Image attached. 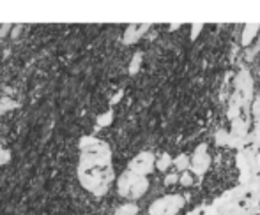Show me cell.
<instances>
[{
    "label": "cell",
    "instance_id": "obj_6",
    "mask_svg": "<svg viewBox=\"0 0 260 215\" xmlns=\"http://www.w3.org/2000/svg\"><path fill=\"white\" fill-rule=\"evenodd\" d=\"M209 167H211V155L207 152V145L202 143L197 147L193 159H189V169H191V175H197L199 178H202L207 173Z\"/></svg>",
    "mask_w": 260,
    "mask_h": 215
},
{
    "label": "cell",
    "instance_id": "obj_14",
    "mask_svg": "<svg viewBox=\"0 0 260 215\" xmlns=\"http://www.w3.org/2000/svg\"><path fill=\"white\" fill-rule=\"evenodd\" d=\"M142 53H135L133 55V60H131V64H129V74H137L138 72V69H140V65H142Z\"/></svg>",
    "mask_w": 260,
    "mask_h": 215
},
{
    "label": "cell",
    "instance_id": "obj_19",
    "mask_svg": "<svg viewBox=\"0 0 260 215\" xmlns=\"http://www.w3.org/2000/svg\"><path fill=\"white\" fill-rule=\"evenodd\" d=\"M204 30V25L202 23H195L191 25V34H189V37H191V41H195L197 37L200 35V32Z\"/></svg>",
    "mask_w": 260,
    "mask_h": 215
},
{
    "label": "cell",
    "instance_id": "obj_9",
    "mask_svg": "<svg viewBox=\"0 0 260 215\" xmlns=\"http://www.w3.org/2000/svg\"><path fill=\"white\" fill-rule=\"evenodd\" d=\"M243 109H244L243 99H241L239 92L234 90V94L230 96V101H229V111H226L230 122H232L234 118H237V116H241V111H243Z\"/></svg>",
    "mask_w": 260,
    "mask_h": 215
},
{
    "label": "cell",
    "instance_id": "obj_20",
    "mask_svg": "<svg viewBox=\"0 0 260 215\" xmlns=\"http://www.w3.org/2000/svg\"><path fill=\"white\" fill-rule=\"evenodd\" d=\"M14 106H16V103H13V101H9V99H2L0 101V113H6L7 109H11Z\"/></svg>",
    "mask_w": 260,
    "mask_h": 215
},
{
    "label": "cell",
    "instance_id": "obj_12",
    "mask_svg": "<svg viewBox=\"0 0 260 215\" xmlns=\"http://www.w3.org/2000/svg\"><path fill=\"white\" fill-rule=\"evenodd\" d=\"M137 213H138V206L135 203H126V205L119 206L113 215H137Z\"/></svg>",
    "mask_w": 260,
    "mask_h": 215
},
{
    "label": "cell",
    "instance_id": "obj_18",
    "mask_svg": "<svg viewBox=\"0 0 260 215\" xmlns=\"http://www.w3.org/2000/svg\"><path fill=\"white\" fill-rule=\"evenodd\" d=\"M112 118H113V113L112 111L105 113V115H101L100 118H98V125H101V127L110 125V123H112Z\"/></svg>",
    "mask_w": 260,
    "mask_h": 215
},
{
    "label": "cell",
    "instance_id": "obj_5",
    "mask_svg": "<svg viewBox=\"0 0 260 215\" xmlns=\"http://www.w3.org/2000/svg\"><path fill=\"white\" fill-rule=\"evenodd\" d=\"M236 90L239 92L241 99L244 104V111L250 115V103L253 101V78L248 72V69H241L239 74L236 76Z\"/></svg>",
    "mask_w": 260,
    "mask_h": 215
},
{
    "label": "cell",
    "instance_id": "obj_16",
    "mask_svg": "<svg viewBox=\"0 0 260 215\" xmlns=\"http://www.w3.org/2000/svg\"><path fill=\"white\" fill-rule=\"evenodd\" d=\"M214 140H216V143L218 145H221V147H226V140H229V133L226 131H218L216 133V136H214Z\"/></svg>",
    "mask_w": 260,
    "mask_h": 215
},
{
    "label": "cell",
    "instance_id": "obj_4",
    "mask_svg": "<svg viewBox=\"0 0 260 215\" xmlns=\"http://www.w3.org/2000/svg\"><path fill=\"white\" fill-rule=\"evenodd\" d=\"M184 206V198L181 194H168L156 199L149 206V215H177Z\"/></svg>",
    "mask_w": 260,
    "mask_h": 215
},
{
    "label": "cell",
    "instance_id": "obj_3",
    "mask_svg": "<svg viewBox=\"0 0 260 215\" xmlns=\"http://www.w3.org/2000/svg\"><path fill=\"white\" fill-rule=\"evenodd\" d=\"M230 123H232V127H230V131H226V133H229L226 147L237 148V150L248 147V136H250V122H248V120H244L243 116H237V118H234Z\"/></svg>",
    "mask_w": 260,
    "mask_h": 215
},
{
    "label": "cell",
    "instance_id": "obj_10",
    "mask_svg": "<svg viewBox=\"0 0 260 215\" xmlns=\"http://www.w3.org/2000/svg\"><path fill=\"white\" fill-rule=\"evenodd\" d=\"M258 30H260V25L258 23H248V25H244L243 34H241V45H243V46H250L251 41H253V39L257 37Z\"/></svg>",
    "mask_w": 260,
    "mask_h": 215
},
{
    "label": "cell",
    "instance_id": "obj_17",
    "mask_svg": "<svg viewBox=\"0 0 260 215\" xmlns=\"http://www.w3.org/2000/svg\"><path fill=\"white\" fill-rule=\"evenodd\" d=\"M179 182H181L184 187H189V185H193V175L189 173V171H182V175L179 177Z\"/></svg>",
    "mask_w": 260,
    "mask_h": 215
},
{
    "label": "cell",
    "instance_id": "obj_25",
    "mask_svg": "<svg viewBox=\"0 0 260 215\" xmlns=\"http://www.w3.org/2000/svg\"><path fill=\"white\" fill-rule=\"evenodd\" d=\"M181 27V25H177V23H174V25H170V30H177V28Z\"/></svg>",
    "mask_w": 260,
    "mask_h": 215
},
{
    "label": "cell",
    "instance_id": "obj_23",
    "mask_svg": "<svg viewBox=\"0 0 260 215\" xmlns=\"http://www.w3.org/2000/svg\"><path fill=\"white\" fill-rule=\"evenodd\" d=\"M202 208H204V206H199V208L191 210V212H189V213H186V215H202Z\"/></svg>",
    "mask_w": 260,
    "mask_h": 215
},
{
    "label": "cell",
    "instance_id": "obj_1",
    "mask_svg": "<svg viewBox=\"0 0 260 215\" xmlns=\"http://www.w3.org/2000/svg\"><path fill=\"white\" fill-rule=\"evenodd\" d=\"M78 178L83 189L94 196H103L113 182L112 152L105 141L85 136L80 141Z\"/></svg>",
    "mask_w": 260,
    "mask_h": 215
},
{
    "label": "cell",
    "instance_id": "obj_24",
    "mask_svg": "<svg viewBox=\"0 0 260 215\" xmlns=\"http://www.w3.org/2000/svg\"><path fill=\"white\" fill-rule=\"evenodd\" d=\"M120 97H122V90H120V92H119V94H117V96H115V97H113V99H112V104L119 103V99H120Z\"/></svg>",
    "mask_w": 260,
    "mask_h": 215
},
{
    "label": "cell",
    "instance_id": "obj_8",
    "mask_svg": "<svg viewBox=\"0 0 260 215\" xmlns=\"http://www.w3.org/2000/svg\"><path fill=\"white\" fill-rule=\"evenodd\" d=\"M149 27H151V25H147V23L145 25H129V27L126 28V32H124V45H135V42L149 30Z\"/></svg>",
    "mask_w": 260,
    "mask_h": 215
},
{
    "label": "cell",
    "instance_id": "obj_22",
    "mask_svg": "<svg viewBox=\"0 0 260 215\" xmlns=\"http://www.w3.org/2000/svg\"><path fill=\"white\" fill-rule=\"evenodd\" d=\"M7 161H9V152L4 150V148L0 147V166H2V164H6Z\"/></svg>",
    "mask_w": 260,
    "mask_h": 215
},
{
    "label": "cell",
    "instance_id": "obj_7",
    "mask_svg": "<svg viewBox=\"0 0 260 215\" xmlns=\"http://www.w3.org/2000/svg\"><path fill=\"white\" fill-rule=\"evenodd\" d=\"M154 164H156V157L152 152H140L137 157H133L129 164H127V171L142 175V177H147L154 169Z\"/></svg>",
    "mask_w": 260,
    "mask_h": 215
},
{
    "label": "cell",
    "instance_id": "obj_2",
    "mask_svg": "<svg viewBox=\"0 0 260 215\" xmlns=\"http://www.w3.org/2000/svg\"><path fill=\"white\" fill-rule=\"evenodd\" d=\"M149 180L147 177L131 173V171H124L117 180V191L122 198L127 199H138L147 192Z\"/></svg>",
    "mask_w": 260,
    "mask_h": 215
},
{
    "label": "cell",
    "instance_id": "obj_21",
    "mask_svg": "<svg viewBox=\"0 0 260 215\" xmlns=\"http://www.w3.org/2000/svg\"><path fill=\"white\" fill-rule=\"evenodd\" d=\"M175 182H179V175L177 173H170V175H167V177H165V184H167V185H172V184H175Z\"/></svg>",
    "mask_w": 260,
    "mask_h": 215
},
{
    "label": "cell",
    "instance_id": "obj_11",
    "mask_svg": "<svg viewBox=\"0 0 260 215\" xmlns=\"http://www.w3.org/2000/svg\"><path fill=\"white\" fill-rule=\"evenodd\" d=\"M174 164L179 171H189V155L188 154H181L174 159Z\"/></svg>",
    "mask_w": 260,
    "mask_h": 215
},
{
    "label": "cell",
    "instance_id": "obj_15",
    "mask_svg": "<svg viewBox=\"0 0 260 215\" xmlns=\"http://www.w3.org/2000/svg\"><path fill=\"white\" fill-rule=\"evenodd\" d=\"M251 116H253L255 123H260V96L251 104Z\"/></svg>",
    "mask_w": 260,
    "mask_h": 215
},
{
    "label": "cell",
    "instance_id": "obj_13",
    "mask_svg": "<svg viewBox=\"0 0 260 215\" xmlns=\"http://www.w3.org/2000/svg\"><path fill=\"white\" fill-rule=\"evenodd\" d=\"M172 162H174V159L170 157V154H163V155H161V157L156 161L154 167H157L159 171H167L168 167L172 166Z\"/></svg>",
    "mask_w": 260,
    "mask_h": 215
}]
</instances>
